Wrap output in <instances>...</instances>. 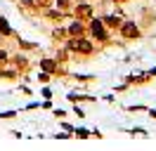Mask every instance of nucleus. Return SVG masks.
<instances>
[{
	"mask_svg": "<svg viewBox=\"0 0 156 151\" xmlns=\"http://www.w3.org/2000/svg\"><path fill=\"white\" fill-rule=\"evenodd\" d=\"M43 68H48V71H52V68H55V64H52V61H43Z\"/></svg>",
	"mask_w": 156,
	"mask_h": 151,
	"instance_id": "nucleus-9",
	"label": "nucleus"
},
{
	"mask_svg": "<svg viewBox=\"0 0 156 151\" xmlns=\"http://www.w3.org/2000/svg\"><path fill=\"white\" fill-rule=\"evenodd\" d=\"M107 24H109V26H118L121 19H118V17H107Z\"/></svg>",
	"mask_w": 156,
	"mask_h": 151,
	"instance_id": "nucleus-6",
	"label": "nucleus"
},
{
	"mask_svg": "<svg viewBox=\"0 0 156 151\" xmlns=\"http://www.w3.org/2000/svg\"><path fill=\"white\" fill-rule=\"evenodd\" d=\"M118 2H123V0H118Z\"/></svg>",
	"mask_w": 156,
	"mask_h": 151,
	"instance_id": "nucleus-10",
	"label": "nucleus"
},
{
	"mask_svg": "<svg viewBox=\"0 0 156 151\" xmlns=\"http://www.w3.org/2000/svg\"><path fill=\"white\" fill-rule=\"evenodd\" d=\"M123 36H126V38H137V36H140V31H137L135 24H126V26H123Z\"/></svg>",
	"mask_w": 156,
	"mask_h": 151,
	"instance_id": "nucleus-2",
	"label": "nucleus"
},
{
	"mask_svg": "<svg viewBox=\"0 0 156 151\" xmlns=\"http://www.w3.org/2000/svg\"><path fill=\"white\" fill-rule=\"evenodd\" d=\"M71 50H80V52H92V45L85 40H71Z\"/></svg>",
	"mask_w": 156,
	"mask_h": 151,
	"instance_id": "nucleus-1",
	"label": "nucleus"
},
{
	"mask_svg": "<svg viewBox=\"0 0 156 151\" xmlns=\"http://www.w3.org/2000/svg\"><path fill=\"white\" fill-rule=\"evenodd\" d=\"M92 33H95L99 40H104V38H107V33H104V26H102L99 21H92Z\"/></svg>",
	"mask_w": 156,
	"mask_h": 151,
	"instance_id": "nucleus-3",
	"label": "nucleus"
},
{
	"mask_svg": "<svg viewBox=\"0 0 156 151\" xmlns=\"http://www.w3.org/2000/svg\"><path fill=\"white\" fill-rule=\"evenodd\" d=\"M80 33H83V26H80V24H73V26H71V36H80Z\"/></svg>",
	"mask_w": 156,
	"mask_h": 151,
	"instance_id": "nucleus-5",
	"label": "nucleus"
},
{
	"mask_svg": "<svg viewBox=\"0 0 156 151\" xmlns=\"http://www.w3.org/2000/svg\"><path fill=\"white\" fill-rule=\"evenodd\" d=\"M90 12H92V9H90L88 5H80V7L76 9V14H78V17H90Z\"/></svg>",
	"mask_w": 156,
	"mask_h": 151,
	"instance_id": "nucleus-4",
	"label": "nucleus"
},
{
	"mask_svg": "<svg viewBox=\"0 0 156 151\" xmlns=\"http://www.w3.org/2000/svg\"><path fill=\"white\" fill-rule=\"evenodd\" d=\"M0 31H2V33H10V26L5 24V19H0Z\"/></svg>",
	"mask_w": 156,
	"mask_h": 151,
	"instance_id": "nucleus-7",
	"label": "nucleus"
},
{
	"mask_svg": "<svg viewBox=\"0 0 156 151\" xmlns=\"http://www.w3.org/2000/svg\"><path fill=\"white\" fill-rule=\"evenodd\" d=\"M50 2H52V0H36V5H38V7H48Z\"/></svg>",
	"mask_w": 156,
	"mask_h": 151,
	"instance_id": "nucleus-8",
	"label": "nucleus"
}]
</instances>
